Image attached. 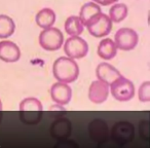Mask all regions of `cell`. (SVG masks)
Listing matches in <instances>:
<instances>
[{
  "label": "cell",
  "mask_w": 150,
  "mask_h": 148,
  "mask_svg": "<svg viewBox=\"0 0 150 148\" xmlns=\"http://www.w3.org/2000/svg\"><path fill=\"white\" fill-rule=\"evenodd\" d=\"M36 24L42 29H46V28L52 27L56 21V13L50 7H45V8L40 9L37 13L35 17Z\"/></svg>",
  "instance_id": "4fadbf2b"
},
{
  "label": "cell",
  "mask_w": 150,
  "mask_h": 148,
  "mask_svg": "<svg viewBox=\"0 0 150 148\" xmlns=\"http://www.w3.org/2000/svg\"><path fill=\"white\" fill-rule=\"evenodd\" d=\"M21 57V50L13 41L2 40L0 41V59L4 62H17Z\"/></svg>",
  "instance_id": "8fae6325"
},
{
  "label": "cell",
  "mask_w": 150,
  "mask_h": 148,
  "mask_svg": "<svg viewBox=\"0 0 150 148\" xmlns=\"http://www.w3.org/2000/svg\"><path fill=\"white\" fill-rule=\"evenodd\" d=\"M50 97L59 105H66L72 98V89L68 84L56 82L50 88Z\"/></svg>",
  "instance_id": "52a82bcc"
},
{
  "label": "cell",
  "mask_w": 150,
  "mask_h": 148,
  "mask_svg": "<svg viewBox=\"0 0 150 148\" xmlns=\"http://www.w3.org/2000/svg\"><path fill=\"white\" fill-rule=\"evenodd\" d=\"M109 95V86L101 80H95L88 89V98L95 104H101L107 100Z\"/></svg>",
  "instance_id": "9c48e42d"
},
{
  "label": "cell",
  "mask_w": 150,
  "mask_h": 148,
  "mask_svg": "<svg viewBox=\"0 0 150 148\" xmlns=\"http://www.w3.org/2000/svg\"><path fill=\"white\" fill-rule=\"evenodd\" d=\"M127 16V6L125 3H115L109 11V19L112 22H121Z\"/></svg>",
  "instance_id": "e0dca14e"
},
{
  "label": "cell",
  "mask_w": 150,
  "mask_h": 148,
  "mask_svg": "<svg viewBox=\"0 0 150 148\" xmlns=\"http://www.w3.org/2000/svg\"><path fill=\"white\" fill-rule=\"evenodd\" d=\"M117 0H101V3L100 4L102 5H108V4H111V3H114L116 2Z\"/></svg>",
  "instance_id": "d6986e66"
},
{
  "label": "cell",
  "mask_w": 150,
  "mask_h": 148,
  "mask_svg": "<svg viewBox=\"0 0 150 148\" xmlns=\"http://www.w3.org/2000/svg\"><path fill=\"white\" fill-rule=\"evenodd\" d=\"M52 73L56 79L60 82H73L79 75V67L74 59L69 57H60L54 62Z\"/></svg>",
  "instance_id": "6da1fadb"
},
{
  "label": "cell",
  "mask_w": 150,
  "mask_h": 148,
  "mask_svg": "<svg viewBox=\"0 0 150 148\" xmlns=\"http://www.w3.org/2000/svg\"><path fill=\"white\" fill-rule=\"evenodd\" d=\"M20 117L26 125H36L43 113L42 104L37 98L29 97L20 103Z\"/></svg>",
  "instance_id": "7a4b0ae2"
},
{
  "label": "cell",
  "mask_w": 150,
  "mask_h": 148,
  "mask_svg": "<svg viewBox=\"0 0 150 148\" xmlns=\"http://www.w3.org/2000/svg\"><path fill=\"white\" fill-rule=\"evenodd\" d=\"M64 41V35L60 29L56 27H50L43 29L39 35V43L43 50H57L62 46Z\"/></svg>",
  "instance_id": "277c9868"
},
{
  "label": "cell",
  "mask_w": 150,
  "mask_h": 148,
  "mask_svg": "<svg viewBox=\"0 0 150 148\" xmlns=\"http://www.w3.org/2000/svg\"><path fill=\"white\" fill-rule=\"evenodd\" d=\"M16 25L13 20L6 15H0V38H6L13 35Z\"/></svg>",
  "instance_id": "2e32d148"
},
{
  "label": "cell",
  "mask_w": 150,
  "mask_h": 148,
  "mask_svg": "<svg viewBox=\"0 0 150 148\" xmlns=\"http://www.w3.org/2000/svg\"><path fill=\"white\" fill-rule=\"evenodd\" d=\"M139 36L132 28L123 27L116 31L114 35V42L116 47L122 50H131L137 45Z\"/></svg>",
  "instance_id": "8992f818"
},
{
  "label": "cell",
  "mask_w": 150,
  "mask_h": 148,
  "mask_svg": "<svg viewBox=\"0 0 150 148\" xmlns=\"http://www.w3.org/2000/svg\"><path fill=\"white\" fill-rule=\"evenodd\" d=\"M139 99L142 102L150 101V82L145 81L140 86L139 89Z\"/></svg>",
  "instance_id": "ac0fdd59"
},
{
  "label": "cell",
  "mask_w": 150,
  "mask_h": 148,
  "mask_svg": "<svg viewBox=\"0 0 150 148\" xmlns=\"http://www.w3.org/2000/svg\"><path fill=\"white\" fill-rule=\"evenodd\" d=\"M110 91L112 96L121 102L129 101L135 96L134 84L129 79L123 77L122 75L110 84Z\"/></svg>",
  "instance_id": "3957f363"
},
{
  "label": "cell",
  "mask_w": 150,
  "mask_h": 148,
  "mask_svg": "<svg viewBox=\"0 0 150 148\" xmlns=\"http://www.w3.org/2000/svg\"><path fill=\"white\" fill-rule=\"evenodd\" d=\"M101 13H102V11H101L100 5L97 4L94 1H91V2L84 3L81 6L79 13V18L81 20L82 24L88 26L90 24L94 23Z\"/></svg>",
  "instance_id": "7c38bea8"
},
{
  "label": "cell",
  "mask_w": 150,
  "mask_h": 148,
  "mask_svg": "<svg viewBox=\"0 0 150 148\" xmlns=\"http://www.w3.org/2000/svg\"><path fill=\"white\" fill-rule=\"evenodd\" d=\"M117 47L111 38H104L98 45V55L105 60H111L115 57Z\"/></svg>",
  "instance_id": "5bb4252c"
},
{
  "label": "cell",
  "mask_w": 150,
  "mask_h": 148,
  "mask_svg": "<svg viewBox=\"0 0 150 148\" xmlns=\"http://www.w3.org/2000/svg\"><path fill=\"white\" fill-rule=\"evenodd\" d=\"M2 113H3V107H2V102L0 100V121L2 119Z\"/></svg>",
  "instance_id": "ffe728a7"
},
{
  "label": "cell",
  "mask_w": 150,
  "mask_h": 148,
  "mask_svg": "<svg viewBox=\"0 0 150 148\" xmlns=\"http://www.w3.org/2000/svg\"><path fill=\"white\" fill-rule=\"evenodd\" d=\"M96 75L98 77V80L105 82L109 86L112 84L114 80H116L118 77H120L121 74L114 66L106 62L100 63L97 66Z\"/></svg>",
  "instance_id": "30bf717a"
},
{
  "label": "cell",
  "mask_w": 150,
  "mask_h": 148,
  "mask_svg": "<svg viewBox=\"0 0 150 148\" xmlns=\"http://www.w3.org/2000/svg\"><path fill=\"white\" fill-rule=\"evenodd\" d=\"M65 31L71 36H78L83 31V24L79 17L70 16L65 21Z\"/></svg>",
  "instance_id": "9a60e30c"
},
{
  "label": "cell",
  "mask_w": 150,
  "mask_h": 148,
  "mask_svg": "<svg viewBox=\"0 0 150 148\" xmlns=\"http://www.w3.org/2000/svg\"><path fill=\"white\" fill-rule=\"evenodd\" d=\"M88 29V32L95 37H102L106 36L110 33L112 29V21L109 19V17L105 13H101L99 18L94 22L86 26Z\"/></svg>",
  "instance_id": "ba28073f"
},
{
  "label": "cell",
  "mask_w": 150,
  "mask_h": 148,
  "mask_svg": "<svg viewBox=\"0 0 150 148\" xmlns=\"http://www.w3.org/2000/svg\"><path fill=\"white\" fill-rule=\"evenodd\" d=\"M64 52L71 59H81L88 54V44L79 35L71 36L65 41Z\"/></svg>",
  "instance_id": "5b68a950"
}]
</instances>
